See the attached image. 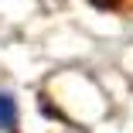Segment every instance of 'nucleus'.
Instances as JSON below:
<instances>
[{
    "label": "nucleus",
    "mask_w": 133,
    "mask_h": 133,
    "mask_svg": "<svg viewBox=\"0 0 133 133\" xmlns=\"http://www.w3.org/2000/svg\"><path fill=\"white\" fill-rule=\"evenodd\" d=\"M14 119H17V106H14V99L0 92V133H7V130L14 126Z\"/></svg>",
    "instance_id": "obj_1"
}]
</instances>
